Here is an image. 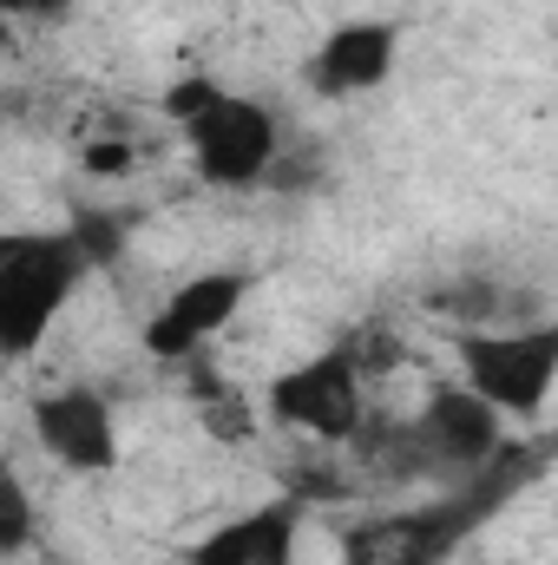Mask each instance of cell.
<instances>
[{
  "instance_id": "obj_1",
  "label": "cell",
  "mask_w": 558,
  "mask_h": 565,
  "mask_svg": "<svg viewBox=\"0 0 558 565\" xmlns=\"http://www.w3.org/2000/svg\"><path fill=\"white\" fill-rule=\"evenodd\" d=\"M526 473H533V454L519 440H506V454L486 473H473L460 487H440L433 500L355 520L342 533V565H453V553L513 500V487Z\"/></svg>"
},
{
  "instance_id": "obj_2",
  "label": "cell",
  "mask_w": 558,
  "mask_h": 565,
  "mask_svg": "<svg viewBox=\"0 0 558 565\" xmlns=\"http://www.w3.org/2000/svg\"><path fill=\"white\" fill-rule=\"evenodd\" d=\"M164 126L178 132L197 184L211 191H257L282 158V126L257 93L224 86L217 73H178L158 93Z\"/></svg>"
},
{
  "instance_id": "obj_3",
  "label": "cell",
  "mask_w": 558,
  "mask_h": 565,
  "mask_svg": "<svg viewBox=\"0 0 558 565\" xmlns=\"http://www.w3.org/2000/svg\"><path fill=\"white\" fill-rule=\"evenodd\" d=\"M93 277L86 231H0V362H26Z\"/></svg>"
},
{
  "instance_id": "obj_4",
  "label": "cell",
  "mask_w": 558,
  "mask_h": 565,
  "mask_svg": "<svg viewBox=\"0 0 558 565\" xmlns=\"http://www.w3.org/2000/svg\"><path fill=\"white\" fill-rule=\"evenodd\" d=\"M447 355L460 369V388L486 402L500 422H539L558 388V322L526 329H453Z\"/></svg>"
},
{
  "instance_id": "obj_5",
  "label": "cell",
  "mask_w": 558,
  "mask_h": 565,
  "mask_svg": "<svg viewBox=\"0 0 558 565\" xmlns=\"http://www.w3.org/2000/svg\"><path fill=\"white\" fill-rule=\"evenodd\" d=\"M500 454H506V422L486 402H473L466 388L440 382L415 415L395 427L388 473L395 480H427V487H460V480L486 473Z\"/></svg>"
},
{
  "instance_id": "obj_6",
  "label": "cell",
  "mask_w": 558,
  "mask_h": 565,
  "mask_svg": "<svg viewBox=\"0 0 558 565\" xmlns=\"http://www.w3.org/2000/svg\"><path fill=\"white\" fill-rule=\"evenodd\" d=\"M264 415L282 434H309V440H355L368 422V362L355 335L322 342L315 355L289 362L264 388Z\"/></svg>"
},
{
  "instance_id": "obj_7",
  "label": "cell",
  "mask_w": 558,
  "mask_h": 565,
  "mask_svg": "<svg viewBox=\"0 0 558 565\" xmlns=\"http://www.w3.org/2000/svg\"><path fill=\"white\" fill-rule=\"evenodd\" d=\"M26 427H33V447H40L60 473H73V480H106V473L126 460L119 415H112V402H106L93 382L40 388L33 408H26Z\"/></svg>"
},
{
  "instance_id": "obj_8",
  "label": "cell",
  "mask_w": 558,
  "mask_h": 565,
  "mask_svg": "<svg viewBox=\"0 0 558 565\" xmlns=\"http://www.w3.org/2000/svg\"><path fill=\"white\" fill-rule=\"evenodd\" d=\"M250 289H257V270H237V264H224V270H197V277L171 282L164 302L144 316L139 349L151 355V362H191L211 335H224V329L244 316Z\"/></svg>"
},
{
  "instance_id": "obj_9",
  "label": "cell",
  "mask_w": 558,
  "mask_h": 565,
  "mask_svg": "<svg viewBox=\"0 0 558 565\" xmlns=\"http://www.w3.org/2000/svg\"><path fill=\"white\" fill-rule=\"evenodd\" d=\"M395 60H401V20L388 13H355V20H335L309 60H302V86L329 106H348V99H368L395 79Z\"/></svg>"
},
{
  "instance_id": "obj_10",
  "label": "cell",
  "mask_w": 558,
  "mask_h": 565,
  "mask_svg": "<svg viewBox=\"0 0 558 565\" xmlns=\"http://www.w3.org/2000/svg\"><path fill=\"white\" fill-rule=\"evenodd\" d=\"M184 565H302V493H270L230 520H217Z\"/></svg>"
},
{
  "instance_id": "obj_11",
  "label": "cell",
  "mask_w": 558,
  "mask_h": 565,
  "mask_svg": "<svg viewBox=\"0 0 558 565\" xmlns=\"http://www.w3.org/2000/svg\"><path fill=\"white\" fill-rule=\"evenodd\" d=\"M33 533H40V507L26 493V480L0 460V559H20L33 546Z\"/></svg>"
},
{
  "instance_id": "obj_12",
  "label": "cell",
  "mask_w": 558,
  "mask_h": 565,
  "mask_svg": "<svg viewBox=\"0 0 558 565\" xmlns=\"http://www.w3.org/2000/svg\"><path fill=\"white\" fill-rule=\"evenodd\" d=\"M79 0H0V20H26V26H53L66 20Z\"/></svg>"
}]
</instances>
